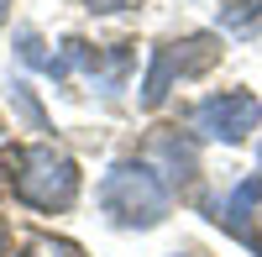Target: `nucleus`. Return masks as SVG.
<instances>
[{
    "instance_id": "nucleus-7",
    "label": "nucleus",
    "mask_w": 262,
    "mask_h": 257,
    "mask_svg": "<svg viewBox=\"0 0 262 257\" xmlns=\"http://www.w3.org/2000/svg\"><path fill=\"white\" fill-rule=\"evenodd\" d=\"M21 257H84L74 242H58V237H32L21 247Z\"/></svg>"
},
{
    "instance_id": "nucleus-1",
    "label": "nucleus",
    "mask_w": 262,
    "mask_h": 257,
    "mask_svg": "<svg viewBox=\"0 0 262 257\" xmlns=\"http://www.w3.org/2000/svg\"><path fill=\"white\" fill-rule=\"evenodd\" d=\"M6 179L16 189L21 205L32 210H69L79 195V168L74 158H63L58 147H11L6 153Z\"/></svg>"
},
{
    "instance_id": "nucleus-5",
    "label": "nucleus",
    "mask_w": 262,
    "mask_h": 257,
    "mask_svg": "<svg viewBox=\"0 0 262 257\" xmlns=\"http://www.w3.org/2000/svg\"><path fill=\"white\" fill-rule=\"evenodd\" d=\"M147 153L168 168V179H194V153H189V142H179V132H158Z\"/></svg>"
},
{
    "instance_id": "nucleus-3",
    "label": "nucleus",
    "mask_w": 262,
    "mask_h": 257,
    "mask_svg": "<svg viewBox=\"0 0 262 257\" xmlns=\"http://www.w3.org/2000/svg\"><path fill=\"white\" fill-rule=\"evenodd\" d=\"M215 58H221V42H215L210 32L158 48V53H152V69H147V79H142V100H147V105H158V100L173 90V79H194V74H205Z\"/></svg>"
},
{
    "instance_id": "nucleus-6",
    "label": "nucleus",
    "mask_w": 262,
    "mask_h": 257,
    "mask_svg": "<svg viewBox=\"0 0 262 257\" xmlns=\"http://www.w3.org/2000/svg\"><path fill=\"white\" fill-rule=\"evenodd\" d=\"M221 21L231 32H252L262 21V0H221Z\"/></svg>"
},
{
    "instance_id": "nucleus-4",
    "label": "nucleus",
    "mask_w": 262,
    "mask_h": 257,
    "mask_svg": "<svg viewBox=\"0 0 262 257\" xmlns=\"http://www.w3.org/2000/svg\"><path fill=\"white\" fill-rule=\"evenodd\" d=\"M257 121H262L257 95H210L194 111V132L210 142H242L247 132H257Z\"/></svg>"
},
{
    "instance_id": "nucleus-10",
    "label": "nucleus",
    "mask_w": 262,
    "mask_h": 257,
    "mask_svg": "<svg viewBox=\"0 0 262 257\" xmlns=\"http://www.w3.org/2000/svg\"><path fill=\"white\" fill-rule=\"evenodd\" d=\"M179 257H205V252H179Z\"/></svg>"
},
{
    "instance_id": "nucleus-9",
    "label": "nucleus",
    "mask_w": 262,
    "mask_h": 257,
    "mask_svg": "<svg viewBox=\"0 0 262 257\" xmlns=\"http://www.w3.org/2000/svg\"><path fill=\"white\" fill-rule=\"evenodd\" d=\"M0 257H6V221H0Z\"/></svg>"
},
{
    "instance_id": "nucleus-2",
    "label": "nucleus",
    "mask_w": 262,
    "mask_h": 257,
    "mask_svg": "<svg viewBox=\"0 0 262 257\" xmlns=\"http://www.w3.org/2000/svg\"><path fill=\"white\" fill-rule=\"evenodd\" d=\"M100 205L116 226H158L168 216V184L147 163H116L100 184Z\"/></svg>"
},
{
    "instance_id": "nucleus-11",
    "label": "nucleus",
    "mask_w": 262,
    "mask_h": 257,
    "mask_svg": "<svg viewBox=\"0 0 262 257\" xmlns=\"http://www.w3.org/2000/svg\"><path fill=\"white\" fill-rule=\"evenodd\" d=\"M6 6H11V0H0V16H6Z\"/></svg>"
},
{
    "instance_id": "nucleus-8",
    "label": "nucleus",
    "mask_w": 262,
    "mask_h": 257,
    "mask_svg": "<svg viewBox=\"0 0 262 257\" xmlns=\"http://www.w3.org/2000/svg\"><path fill=\"white\" fill-rule=\"evenodd\" d=\"M90 11H126V6H137V0H84Z\"/></svg>"
}]
</instances>
